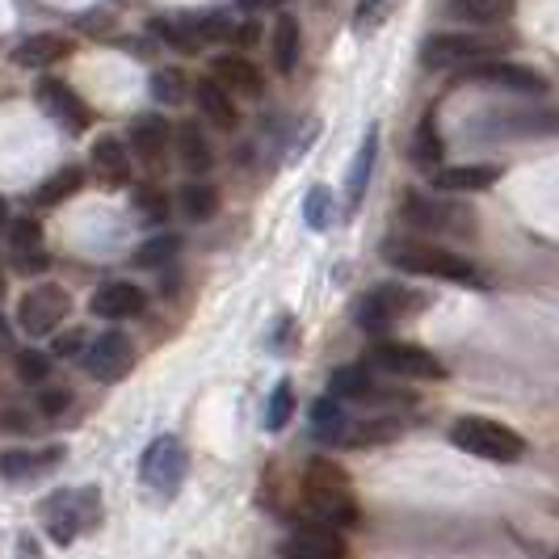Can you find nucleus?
<instances>
[{
	"label": "nucleus",
	"instance_id": "nucleus-11",
	"mask_svg": "<svg viewBox=\"0 0 559 559\" xmlns=\"http://www.w3.org/2000/svg\"><path fill=\"white\" fill-rule=\"evenodd\" d=\"M34 97H38L43 114H47L51 122H59L63 131H72V135H84V131H88L93 114H88V106L81 102V93H76L68 81L47 76V81H38V93H34Z\"/></svg>",
	"mask_w": 559,
	"mask_h": 559
},
{
	"label": "nucleus",
	"instance_id": "nucleus-13",
	"mask_svg": "<svg viewBox=\"0 0 559 559\" xmlns=\"http://www.w3.org/2000/svg\"><path fill=\"white\" fill-rule=\"evenodd\" d=\"M345 534L329 526V522H316V526H299L278 543L282 559H345Z\"/></svg>",
	"mask_w": 559,
	"mask_h": 559
},
{
	"label": "nucleus",
	"instance_id": "nucleus-44",
	"mask_svg": "<svg viewBox=\"0 0 559 559\" xmlns=\"http://www.w3.org/2000/svg\"><path fill=\"white\" fill-rule=\"evenodd\" d=\"M72 404V392H63V388H51V392H43V400H38V408H43V417H59L63 408Z\"/></svg>",
	"mask_w": 559,
	"mask_h": 559
},
{
	"label": "nucleus",
	"instance_id": "nucleus-35",
	"mask_svg": "<svg viewBox=\"0 0 559 559\" xmlns=\"http://www.w3.org/2000/svg\"><path fill=\"white\" fill-rule=\"evenodd\" d=\"M177 252H181V236L165 231V236H152V240H143L140 249H135V265H140V270H160Z\"/></svg>",
	"mask_w": 559,
	"mask_h": 559
},
{
	"label": "nucleus",
	"instance_id": "nucleus-3",
	"mask_svg": "<svg viewBox=\"0 0 559 559\" xmlns=\"http://www.w3.org/2000/svg\"><path fill=\"white\" fill-rule=\"evenodd\" d=\"M383 261L395 265L400 274H417V278H438V282H463V286H479L476 265L467 257L450 249H438L429 240H383Z\"/></svg>",
	"mask_w": 559,
	"mask_h": 559
},
{
	"label": "nucleus",
	"instance_id": "nucleus-30",
	"mask_svg": "<svg viewBox=\"0 0 559 559\" xmlns=\"http://www.w3.org/2000/svg\"><path fill=\"white\" fill-rule=\"evenodd\" d=\"M81 186H84V168L68 165V168H59V173H51V177L38 186L34 202H38V206H59V202H68V198L76 194Z\"/></svg>",
	"mask_w": 559,
	"mask_h": 559
},
{
	"label": "nucleus",
	"instance_id": "nucleus-38",
	"mask_svg": "<svg viewBox=\"0 0 559 559\" xmlns=\"http://www.w3.org/2000/svg\"><path fill=\"white\" fill-rule=\"evenodd\" d=\"M304 215H308L311 231H329V227H333V194H329L324 186L308 190V198H304Z\"/></svg>",
	"mask_w": 559,
	"mask_h": 559
},
{
	"label": "nucleus",
	"instance_id": "nucleus-12",
	"mask_svg": "<svg viewBox=\"0 0 559 559\" xmlns=\"http://www.w3.org/2000/svg\"><path fill=\"white\" fill-rule=\"evenodd\" d=\"M329 392L336 400H354V404H379V408H395V404H413L408 392H392V388H379L374 374L366 366H341L329 383Z\"/></svg>",
	"mask_w": 559,
	"mask_h": 559
},
{
	"label": "nucleus",
	"instance_id": "nucleus-1",
	"mask_svg": "<svg viewBox=\"0 0 559 559\" xmlns=\"http://www.w3.org/2000/svg\"><path fill=\"white\" fill-rule=\"evenodd\" d=\"M304 504H308L311 518L329 522L336 531H349V526L362 522V509H358V497H354L349 472L336 459H329V454H316L304 467Z\"/></svg>",
	"mask_w": 559,
	"mask_h": 559
},
{
	"label": "nucleus",
	"instance_id": "nucleus-45",
	"mask_svg": "<svg viewBox=\"0 0 559 559\" xmlns=\"http://www.w3.org/2000/svg\"><path fill=\"white\" fill-rule=\"evenodd\" d=\"M245 13H261V9H282L286 0H236Z\"/></svg>",
	"mask_w": 559,
	"mask_h": 559
},
{
	"label": "nucleus",
	"instance_id": "nucleus-24",
	"mask_svg": "<svg viewBox=\"0 0 559 559\" xmlns=\"http://www.w3.org/2000/svg\"><path fill=\"white\" fill-rule=\"evenodd\" d=\"M63 56H72V43L59 38V34H29L22 47H13V68H26V72H38V68H51Z\"/></svg>",
	"mask_w": 559,
	"mask_h": 559
},
{
	"label": "nucleus",
	"instance_id": "nucleus-10",
	"mask_svg": "<svg viewBox=\"0 0 559 559\" xmlns=\"http://www.w3.org/2000/svg\"><path fill=\"white\" fill-rule=\"evenodd\" d=\"M425 299L420 295H413L408 286H395V282H388V286H374L370 295H366L362 304H358V324H362L366 333H383V329H392L395 320H404L408 311H417Z\"/></svg>",
	"mask_w": 559,
	"mask_h": 559
},
{
	"label": "nucleus",
	"instance_id": "nucleus-14",
	"mask_svg": "<svg viewBox=\"0 0 559 559\" xmlns=\"http://www.w3.org/2000/svg\"><path fill=\"white\" fill-rule=\"evenodd\" d=\"M467 215L472 211H459L450 202H433V198L417 194V190L404 198V219L413 227H420V231H459L463 224H472Z\"/></svg>",
	"mask_w": 559,
	"mask_h": 559
},
{
	"label": "nucleus",
	"instance_id": "nucleus-34",
	"mask_svg": "<svg viewBox=\"0 0 559 559\" xmlns=\"http://www.w3.org/2000/svg\"><path fill=\"white\" fill-rule=\"evenodd\" d=\"M147 88H152V97H156L160 106H181L186 93H190V81H186L181 68H156L152 81H147Z\"/></svg>",
	"mask_w": 559,
	"mask_h": 559
},
{
	"label": "nucleus",
	"instance_id": "nucleus-19",
	"mask_svg": "<svg viewBox=\"0 0 559 559\" xmlns=\"http://www.w3.org/2000/svg\"><path fill=\"white\" fill-rule=\"evenodd\" d=\"M501 177V165H438L433 173V186L442 190V194H479V190H488L492 181Z\"/></svg>",
	"mask_w": 559,
	"mask_h": 559
},
{
	"label": "nucleus",
	"instance_id": "nucleus-40",
	"mask_svg": "<svg viewBox=\"0 0 559 559\" xmlns=\"http://www.w3.org/2000/svg\"><path fill=\"white\" fill-rule=\"evenodd\" d=\"M51 362H56L51 354H38V349H22L13 366H17V379H22V383H47V379H51Z\"/></svg>",
	"mask_w": 559,
	"mask_h": 559
},
{
	"label": "nucleus",
	"instance_id": "nucleus-2",
	"mask_svg": "<svg viewBox=\"0 0 559 559\" xmlns=\"http://www.w3.org/2000/svg\"><path fill=\"white\" fill-rule=\"evenodd\" d=\"M38 522L51 543L72 547L81 534L102 526V488L81 484V488H59L51 497L38 501Z\"/></svg>",
	"mask_w": 559,
	"mask_h": 559
},
{
	"label": "nucleus",
	"instance_id": "nucleus-47",
	"mask_svg": "<svg viewBox=\"0 0 559 559\" xmlns=\"http://www.w3.org/2000/svg\"><path fill=\"white\" fill-rule=\"evenodd\" d=\"M9 224V202H4V198H0V227Z\"/></svg>",
	"mask_w": 559,
	"mask_h": 559
},
{
	"label": "nucleus",
	"instance_id": "nucleus-15",
	"mask_svg": "<svg viewBox=\"0 0 559 559\" xmlns=\"http://www.w3.org/2000/svg\"><path fill=\"white\" fill-rule=\"evenodd\" d=\"M93 316H102V320H131V316H143L147 308V290L135 286V282H106V286H97V295H93Z\"/></svg>",
	"mask_w": 559,
	"mask_h": 559
},
{
	"label": "nucleus",
	"instance_id": "nucleus-22",
	"mask_svg": "<svg viewBox=\"0 0 559 559\" xmlns=\"http://www.w3.org/2000/svg\"><path fill=\"white\" fill-rule=\"evenodd\" d=\"M93 173H97V181H102V186H110V190H122V186L131 181L127 143L118 140V135H102V140L93 143Z\"/></svg>",
	"mask_w": 559,
	"mask_h": 559
},
{
	"label": "nucleus",
	"instance_id": "nucleus-41",
	"mask_svg": "<svg viewBox=\"0 0 559 559\" xmlns=\"http://www.w3.org/2000/svg\"><path fill=\"white\" fill-rule=\"evenodd\" d=\"M388 13H392V0H358V9H354V29H358V34H370V29L383 26Z\"/></svg>",
	"mask_w": 559,
	"mask_h": 559
},
{
	"label": "nucleus",
	"instance_id": "nucleus-46",
	"mask_svg": "<svg viewBox=\"0 0 559 559\" xmlns=\"http://www.w3.org/2000/svg\"><path fill=\"white\" fill-rule=\"evenodd\" d=\"M236 38H240V47H252V43H257V26H240Z\"/></svg>",
	"mask_w": 559,
	"mask_h": 559
},
{
	"label": "nucleus",
	"instance_id": "nucleus-48",
	"mask_svg": "<svg viewBox=\"0 0 559 559\" xmlns=\"http://www.w3.org/2000/svg\"><path fill=\"white\" fill-rule=\"evenodd\" d=\"M22 551H26L22 559H34V543H26V538H22Z\"/></svg>",
	"mask_w": 559,
	"mask_h": 559
},
{
	"label": "nucleus",
	"instance_id": "nucleus-39",
	"mask_svg": "<svg viewBox=\"0 0 559 559\" xmlns=\"http://www.w3.org/2000/svg\"><path fill=\"white\" fill-rule=\"evenodd\" d=\"M190 29H194L198 43H224V38H231V17L227 13H198V17H190Z\"/></svg>",
	"mask_w": 559,
	"mask_h": 559
},
{
	"label": "nucleus",
	"instance_id": "nucleus-7",
	"mask_svg": "<svg viewBox=\"0 0 559 559\" xmlns=\"http://www.w3.org/2000/svg\"><path fill=\"white\" fill-rule=\"evenodd\" d=\"M370 362L379 366V370H388V374H400V379H429V383L447 379L442 358L429 354L417 341H374Z\"/></svg>",
	"mask_w": 559,
	"mask_h": 559
},
{
	"label": "nucleus",
	"instance_id": "nucleus-6",
	"mask_svg": "<svg viewBox=\"0 0 559 559\" xmlns=\"http://www.w3.org/2000/svg\"><path fill=\"white\" fill-rule=\"evenodd\" d=\"M72 316V295L59 282H38L17 299V329L26 336H51Z\"/></svg>",
	"mask_w": 559,
	"mask_h": 559
},
{
	"label": "nucleus",
	"instance_id": "nucleus-29",
	"mask_svg": "<svg viewBox=\"0 0 559 559\" xmlns=\"http://www.w3.org/2000/svg\"><path fill=\"white\" fill-rule=\"evenodd\" d=\"M177 206L190 224H211L219 215V190L211 181H186L181 194H177Z\"/></svg>",
	"mask_w": 559,
	"mask_h": 559
},
{
	"label": "nucleus",
	"instance_id": "nucleus-26",
	"mask_svg": "<svg viewBox=\"0 0 559 559\" xmlns=\"http://www.w3.org/2000/svg\"><path fill=\"white\" fill-rule=\"evenodd\" d=\"M9 245H13V261L22 274H38L47 270V252H43V227L38 219H17L9 227Z\"/></svg>",
	"mask_w": 559,
	"mask_h": 559
},
{
	"label": "nucleus",
	"instance_id": "nucleus-18",
	"mask_svg": "<svg viewBox=\"0 0 559 559\" xmlns=\"http://www.w3.org/2000/svg\"><path fill=\"white\" fill-rule=\"evenodd\" d=\"M194 102L211 127H219V131H236V127H240V106L231 102V93H227L219 81L202 76V81L194 84Z\"/></svg>",
	"mask_w": 559,
	"mask_h": 559
},
{
	"label": "nucleus",
	"instance_id": "nucleus-43",
	"mask_svg": "<svg viewBox=\"0 0 559 559\" xmlns=\"http://www.w3.org/2000/svg\"><path fill=\"white\" fill-rule=\"evenodd\" d=\"M84 341H88L84 329H68V333H59L56 341H51V358H76V354L84 349Z\"/></svg>",
	"mask_w": 559,
	"mask_h": 559
},
{
	"label": "nucleus",
	"instance_id": "nucleus-42",
	"mask_svg": "<svg viewBox=\"0 0 559 559\" xmlns=\"http://www.w3.org/2000/svg\"><path fill=\"white\" fill-rule=\"evenodd\" d=\"M140 215L147 219V224H165V215H168V198L165 194H156V190H140Z\"/></svg>",
	"mask_w": 559,
	"mask_h": 559
},
{
	"label": "nucleus",
	"instance_id": "nucleus-4",
	"mask_svg": "<svg viewBox=\"0 0 559 559\" xmlns=\"http://www.w3.org/2000/svg\"><path fill=\"white\" fill-rule=\"evenodd\" d=\"M450 442L459 450H467V454H476V459H488V463H518L526 454V438L518 429H509V425L492 417H479V413L454 420L450 425Z\"/></svg>",
	"mask_w": 559,
	"mask_h": 559
},
{
	"label": "nucleus",
	"instance_id": "nucleus-23",
	"mask_svg": "<svg viewBox=\"0 0 559 559\" xmlns=\"http://www.w3.org/2000/svg\"><path fill=\"white\" fill-rule=\"evenodd\" d=\"M467 81H484V84H504V88H522V93H543L547 81L531 72V68H522V63H497V59H479V68L472 72H463Z\"/></svg>",
	"mask_w": 559,
	"mask_h": 559
},
{
	"label": "nucleus",
	"instance_id": "nucleus-27",
	"mask_svg": "<svg viewBox=\"0 0 559 559\" xmlns=\"http://www.w3.org/2000/svg\"><path fill=\"white\" fill-rule=\"evenodd\" d=\"M345 425H349V413H345V404H341L336 395H320V400L311 404V438H316L320 447H341Z\"/></svg>",
	"mask_w": 559,
	"mask_h": 559
},
{
	"label": "nucleus",
	"instance_id": "nucleus-32",
	"mask_svg": "<svg viewBox=\"0 0 559 559\" xmlns=\"http://www.w3.org/2000/svg\"><path fill=\"white\" fill-rule=\"evenodd\" d=\"M450 13L463 22H476V26H492V22H504L513 13V0H454Z\"/></svg>",
	"mask_w": 559,
	"mask_h": 559
},
{
	"label": "nucleus",
	"instance_id": "nucleus-37",
	"mask_svg": "<svg viewBox=\"0 0 559 559\" xmlns=\"http://www.w3.org/2000/svg\"><path fill=\"white\" fill-rule=\"evenodd\" d=\"M152 29L165 38L173 51H181V56H194L198 47H202V43L194 38V29H190V22H173V17H160V22H152Z\"/></svg>",
	"mask_w": 559,
	"mask_h": 559
},
{
	"label": "nucleus",
	"instance_id": "nucleus-36",
	"mask_svg": "<svg viewBox=\"0 0 559 559\" xmlns=\"http://www.w3.org/2000/svg\"><path fill=\"white\" fill-rule=\"evenodd\" d=\"M295 417V383L290 379H282L278 388H274V395H270V408H265V425L278 433V429H286V420Z\"/></svg>",
	"mask_w": 559,
	"mask_h": 559
},
{
	"label": "nucleus",
	"instance_id": "nucleus-25",
	"mask_svg": "<svg viewBox=\"0 0 559 559\" xmlns=\"http://www.w3.org/2000/svg\"><path fill=\"white\" fill-rule=\"evenodd\" d=\"M173 143H177V160H181V168H186L190 177H206V173H211L215 152H211V140L202 135V127L181 122V127L173 131Z\"/></svg>",
	"mask_w": 559,
	"mask_h": 559
},
{
	"label": "nucleus",
	"instance_id": "nucleus-28",
	"mask_svg": "<svg viewBox=\"0 0 559 559\" xmlns=\"http://www.w3.org/2000/svg\"><path fill=\"white\" fill-rule=\"evenodd\" d=\"M374 156H379V127H370L366 131L362 147H358V156H354V168H349V181H345V206L349 211H358L366 198V186H370V173H374Z\"/></svg>",
	"mask_w": 559,
	"mask_h": 559
},
{
	"label": "nucleus",
	"instance_id": "nucleus-31",
	"mask_svg": "<svg viewBox=\"0 0 559 559\" xmlns=\"http://www.w3.org/2000/svg\"><path fill=\"white\" fill-rule=\"evenodd\" d=\"M299 22L295 17H286L282 13L278 26H274V68H278L282 76H290L295 72V63H299Z\"/></svg>",
	"mask_w": 559,
	"mask_h": 559
},
{
	"label": "nucleus",
	"instance_id": "nucleus-16",
	"mask_svg": "<svg viewBox=\"0 0 559 559\" xmlns=\"http://www.w3.org/2000/svg\"><path fill=\"white\" fill-rule=\"evenodd\" d=\"M211 81L224 84L231 97H261L265 93L261 68L245 56H215L211 59Z\"/></svg>",
	"mask_w": 559,
	"mask_h": 559
},
{
	"label": "nucleus",
	"instance_id": "nucleus-20",
	"mask_svg": "<svg viewBox=\"0 0 559 559\" xmlns=\"http://www.w3.org/2000/svg\"><path fill=\"white\" fill-rule=\"evenodd\" d=\"M127 140H131L140 160L156 165L168 152V143H173V127H168L165 114H140V118L131 122V135H127Z\"/></svg>",
	"mask_w": 559,
	"mask_h": 559
},
{
	"label": "nucleus",
	"instance_id": "nucleus-5",
	"mask_svg": "<svg viewBox=\"0 0 559 559\" xmlns=\"http://www.w3.org/2000/svg\"><path fill=\"white\" fill-rule=\"evenodd\" d=\"M186 472H190V450L177 433H160L152 447L143 450L140 459V479L160 492V497H177V488L186 484Z\"/></svg>",
	"mask_w": 559,
	"mask_h": 559
},
{
	"label": "nucleus",
	"instance_id": "nucleus-17",
	"mask_svg": "<svg viewBox=\"0 0 559 559\" xmlns=\"http://www.w3.org/2000/svg\"><path fill=\"white\" fill-rule=\"evenodd\" d=\"M63 463V447H43V450H4L0 454V476L9 484H26L47 472H56Z\"/></svg>",
	"mask_w": 559,
	"mask_h": 559
},
{
	"label": "nucleus",
	"instance_id": "nucleus-21",
	"mask_svg": "<svg viewBox=\"0 0 559 559\" xmlns=\"http://www.w3.org/2000/svg\"><path fill=\"white\" fill-rule=\"evenodd\" d=\"M404 433V420L395 413H374V417H349L345 433H341V447H379V442H392Z\"/></svg>",
	"mask_w": 559,
	"mask_h": 559
},
{
	"label": "nucleus",
	"instance_id": "nucleus-9",
	"mask_svg": "<svg viewBox=\"0 0 559 559\" xmlns=\"http://www.w3.org/2000/svg\"><path fill=\"white\" fill-rule=\"evenodd\" d=\"M76 358H81L84 374H93L97 383H118V379L131 370V362H135L131 341H127V333H118V329L93 336V341H84V349L76 354Z\"/></svg>",
	"mask_w": 559,
	"mask_h": 559
},
{
	"label": "nucleus",
	"instance_id": "nucleus-8",
	"mask_svg": "<svg viewBox=\"0 0 559 559\" xmlns=\"http://www.w3.org/2000/svg\"><path fill=\"white\" fill-rule=\"evenodd\" d=\"M501 47L497 34H433L420 47V63L425 68H467L479 59H492Z\"/></svg>",
	"mask_w": 559,
	"mask_h": 559
},
{
	"label": "nucleus",
	"instance_id": "nucleus-33",
	"mask_svg": "<svg viewBox=\"0 0 559 559\" xmlns=\"http://www.w3.org/2000/svg\"><path fill=\"white\" fill-rule=\"evenodd\" d=\"M442 156H447V143H442V135H438V122H433V118H420L417 140H413V160L429 173V168L442 165Z\"/></svg>",
	"mask_w": 559,
	"mask_h": 559
}]
</instances>
